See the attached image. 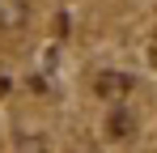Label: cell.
Returning <instances> with one entry per match:
<instances>
[{"instance_id":"1","label":"cell","mask_w":157,"mask_h":153,"mask_svg":"<svg viewBox=\"0 0 157 153\" xmlns=\"http://www.w3.org/2000/svg\"><path fill=\"white\" fill-rule=\"evenodd\" d=\"M30 22V0H0V30L4 34H17Z\"/></svg>"}]
</instances>
